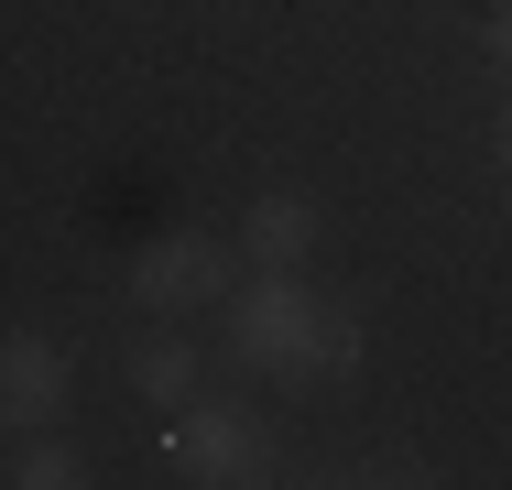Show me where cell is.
I'll list each match as a JSON object with an SVG mask.
<instances>
[{
  "label": "cell",
  "instance_id": "6da1fadb",
  "mask_svg": "<svg viewBox=\"0 0 512 490\" xmlns=\"http://www.w3.org/2000/svg\"><path fill=\"white\" fill-rule=\"evenodd\" d=\"M229 360L262 382H349L360 371V305L316 294L306 273H262L229 294Z\"/></svg>",
  "mask_w": 512,
  "mask_h": 490
},
{
  "label": "cell",
  "instance_id": "7a4b0ae2",
  "mask_svg": "<svg viewBox=\"0 0 512 490\" xmlns=\"http://www.w3.org/2000/svg\"><path fill=\"white\" fill-rule=\"evenodd\" d=\"M164 458H175L197 490H262L273 425H262L251 403H186V414L164 425Z\"/></svg>",
  "mask_w": 512,
  "mask_h": 490
},
{
  "label": "cell",
  "instance_id": "3957f363",
  "mask_svg": "<svg viewBox=\"0 0 512 490\" xmlns=\"http://www.w3.org/2000/svg\"><path fill=\"white\" fill-rule=\"evenodd\" d=\"M66 392H77V349H55L44 327H11V349H0V414H11V436H44L66 414Z\"/></svg>",
  "mask_w": 512,
  "mask_h": 490
},
{
  "label": "cell",
  "instance_id": "277c9868",
  "mask_svg": "<svg viewBox=\"0 0 512 490\" xmlns=\"http://www.w3.org/2000/svg\"><path fill=\"white\" fill-rule=\"evenodd\" d=\"M218 284H229V240H207V229H164V240L131 251V294L142 305H207Z\"/></svg>",
  "mask_w": 512,
  "mask_h": 490
},
{
  "label": "cell",
  "instance_id": "5b68a950",
  "mask_svg": "<svg viewBox=\"0 0 512 490\" xmlns=\"http://www.w3.org/2000/svg\"><path fill=\"white\" fill-rule=\"evenodd\" d=\"M316 240H327V218H316V196H251V218H240V251L262 262V273H295Z\"/></svg>",
  "mask_w": 512,
  "mask_h": 490
},
{
  "label": "cell",
  "instance_id": "8992f818",
  "mask_svg": "<svg viewBox=\"0 0 512 490\" xmlns=\"http://www.w3.org/2000/svg\"><path fill=\"white\" fill-rule=\"evenodd\" d=\"M120 371H131L142 403H164V414H186V403H197V349H186V338H142Z\"/></svg>",
  "mask_w": 512,
  "mask_h": 490
},
{
  "label": "cell",
  "instance_id": "52a82bcc",
  "mask_svg": "<svg viewBox=\"0 0 512 490\" xmlns=\"http://www.w3.org/2000/svg\"><path fill=\"white\" fill-rule=\"evenodd\" d=\"M11 490H88V458H77V447H55V436H22Z\"/></svg>",
  "mask_w": 512,
  "mask_h": 490
},
{
  "label": "cell",
  "instance_id": "ba28073f",
  "mask_svg": "<svg viewBox=\"0 0 512 490\" xmlns=\"http://www.w3.org/2000/svg\"><path fill=\"white\" fill-rule=\"evenodd\" d=\"M480 44H491V66H502V77H512V0H502V11H491V22H480Z\"/></svg>",
  "mask_w": 512,
  "mask_h": 490
},
{
  "label": "cell",
  "instance_id": "9c48e42d",
  "mask_svg": "<svg viewBox=\"0 0 512 490\" xmlns=\"http://www.w3.org/2000/svg\"><path fill=\"white\" fill-rule=\"evenodd\" d=\"M502 175H512V88H502Z\"/></svg>",
  "mask_w": 512,
  "mask_h": 490
},
{
  "label": "cell",
  "instance_id": "30bf717a",
  "mask_svg": "<svg viewBox=\"0 0 512 490\" xmlns=\"http://www.w3.org/2000/svg\"><path fill=\"white\" fill-rule=\"evenodd\" d=\"M338 490H425V480H338Z\"/></svg>",
  "mask_w": 512,
  "mask_h": 490
}]
</instances>
